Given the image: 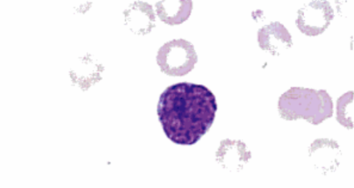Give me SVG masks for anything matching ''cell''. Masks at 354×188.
Listing matches in <instances>:
<instances>
[{
	"instance_id": "6da1fadb",
	"label": "cell",
	"mask_w": 354,
	"mask_h": 188,
	"mask_svg": "<svg viewBox=\"0 0 354 188\" xmlns=\"http://www.w3.org/2000/svg\"><path fill=\"white\" fill-rule=\"evenodd\" d=\"M218 110L216 98L206 86L183 82L162 93L158 116L169 140L192 146L212 127Z\"/></svg>"
},
{
	"instance_id": "7a4b0ae2",
	"label": "cell",
	"mask_w": 354,
	"mask_h": 188,
	"mask_svg": "<svg viewBox=\"0 0 354 188\" xmlns=\"http://www.w3.org/2000/svg\"><path fill=\"white\" fill-rule=\"evenodd\" d=\"M278 110L283 120H304L317 126L333 116V104L326 91L292 87L279 99Z\"/></svg>"
},
{
	"instance_id": "3957f363",
	"label": "cell",
	"mask_w": 354,
	"mask_h": 188,
	"mask_svg": "<svg viewBox=\"0 0 354 188\" xmlns=\"http://www.w3.org/2000/svg\"><path fill=\"white\" fill-rule=\"evenodd\" d=\"M198 62L196 49L191 42L176 39L159 49L157 63L161 71L168 76L183 77L191 73Z\"/></svg>"
},
{
	"instance_id": "277c9868",
	"label": "cell",
	"mask_w": 354,
	"mask_h": 188,
	"mask_svg": "<svg viewBox=\"0 0 354 188\" xmlns=\"http://www.w3.org/2000/svg\"><path fill=\"white\" fill-rule=\"evenodd\" d=\"M334 18L330 2L313 1L298 11L296 24L308 37H317L326 30Z\"/></svg>"
},
{
	"instance_id": "5b68a950",
	"label": "cell",
	"mask_w": 354,
	"mask_h": 188,
	"mask_svg": "<svg viewBox=\"0 0 354 188\" xmlns=\"http://www.w3.org/2000/svg\"><path fill=\"white\" fill-rule=\"evenodd\" d=\"M309 158L316 169L326 175L337 171L340 164L342 151L336 141L322 138L312 143Z\"/></svg>"
},
{
	"instance_id": "8992f818",
	"label": "cell",
	"mask_w": 354,
	"mask_h": 188,
	"mask_svg": "<svg viewBox=\"0 0 354 188\" xmlns=\"http://www.w3.org/2000/svg\"><path fill=\"white\" fill-rule=\"evenodd\" d=\"M216 162L229 171H241L252 158L245 143L241 140H225L216 151Z\"/></svg>"
},
{
	"instance_id": "52a82bcc",
	"label": "cell",
	"mask_w": 354,
	"mask_h": 188,
	"mask_svg": "<svg viewBox=\"0 0 354 188\" xmlns=\"http://www.w3.org/2000/svg\"><path fill=\"white\" fill-rule=\"evenodd\" d=\"M258 43L261 48L272 56H281L293 46L291 34L280 22H272L258 32Z\"/></svg>"
},
{
	"instance_id": "ba28073f",
	"label": "cell",
	"mask_w": 354,
	"mask_h": 188,
	"mask_svg": "<svg viewBox=\"0 0 354 188\" xmlns=\"http://www.w3.org/2000/svg\"><path fill=\"white\" fill-rule=\"evenodd\" d=\"M124 22L136 35L145 36L156 27V15L151 5L142 1H136L129 5L124 12Z\"/></svg>"
},
{
	"instance_id": "9c48e42d",
	"label": "cell",
	"mask_w": 354,
	"mask_h": 188,
	"mask_svg": "<svg viewBox=\"0 0 354 188\" xmlns=\"http://www.w3.org/2000/svg\"><path fill=\"white\" fill-rule=\"evenodd\" d=\"M156 8L162 22L169 26H178L187 21L191 16L193 2L189 0L159 1L156 3Z\"/></svg>"
},
{
	"instance_id": "30bf717a",
	"label": "cell",
	"mask_w": 354,
	"mask_h": 188,
	"mask_svg": "<svg viewBox=\"0 0 354 188\" xmlns=\"http://www.w3.org/2000/svg\"><path fill=\"white\" fill-rule=\"evenodd\" d=\"M354 93L348 91L338 98L337 102V120L343 126L353 130L354 113Z\"/></svg>"
}]
</instances>
